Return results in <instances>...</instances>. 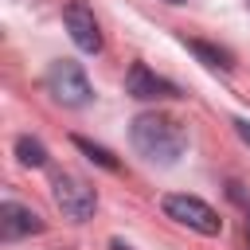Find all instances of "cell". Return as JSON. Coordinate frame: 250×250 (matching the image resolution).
Here are the masks:
<instances>
[{
    "label": "cell",
    "mask_w": 250,
    "mask_h": 250,
    "mask_svg": "<svg viewBox=\"0 0 250 250\" xmlns=\"http://www.w3.org/2000/svg\"><path fill=\"white\" fill-rule=\"evenodd\" d=\"M129 141L152 164H176L184 156V145H188L180 121H172L168 113H141V117H133Z\"/></svg>",
    "instance_id": "obj_1"
},
{
    "label": "cell",
    "mask_w": 250,
    "mask_h": 250,
    "mask_svg": "<svg viewBox=\"0 0 250 250\" xmlns=\"http://www.w3.org/2000/svg\"><path fill=\"white\" fill-rule=\"evenodd\" d=\"M164 215H168V219H176L180 227L195 230V234H207V238H215V234L223 230L219 211H215L211 203L195 199V195H164Z\"/></svg>",
    "instance_id": "obj_2"
},
{
    "label": "cell",
    "mask_w": 250,
    "mask_h": 250,
    "mask_svg": "<svg viewBox=\"0 0 250 250\" xmlns=\"http://www.w3.org/2000/svg\"><path fill=\"white\" fill-rule=\"evenodd\" d=\"M47 90L55 94V102H62V105H70V109H82V105L94 98V90H90V82H86V70H82L78 62H70V59L51 62V70H47Z\"/></svg>",
    "instance_id": "obj_3"
},
{
    "label": "cell",
    "mask_w": 250,
    "mask_h": 250,
    "mask_svg": "<svg viewBox=\"0 0 250 250\" xmlns=\"http://www.w3.org/2000/svg\"><path fill=\"white\" fill-rule=\"evenodd\" d=\"M51 195H55V207H59V211H62L70 223H86V219L94 215V207H98L94 188H90L86 180L70 176V172H59V176H55Z\"/></svg>",
    "instance_id": "obj_4"
},
{
    "label": "cell",
    "mask_w": 250,
    "mask_h": 250,
    "mask_svg": "<svg viewBox=\"0 0 250 250\" xmlns=\"http://www.w3.org/2000/svg\"><path fill=\"white\" fill-rule=\"evenodd\" d=\"M62 20H66V31H70V39H74V47H78V51H86V55H98V51H102V31H98V20H94V12H90L82 0L66 4Z\"/></svg>",
    "instance_id": "obj_5"
},
{
    "label": "cell",
    "mask_w": 250,
    "mask_h": 250,
    "mask_svg": "<svg viewBox=\"0 0 250 250\" xmlns=\"http://www.w3.org/2000/svg\"><path fill=\"white\" fill-rule=\"evenodd\" d=\"M125 90L141 102H156V98H176V86L168 78H160L156 70H148L145 62H133L125 74Z\"/></svg>",
    "instance_id": "obj_6"
},
{
    "label": "cell",
    "mask_w": 250,
    "mask_h": 250,
    "mask_svg": "<svg viewBox=\"0 0 250 250\" xmlns=\"http://www.w3.org/2000/svg\"><path fill=\"white\" fill-rule=\"evenodd\" d=\"M35 230H43V219H39L31 207H23V203H16V199L0 203V238H4V242H16V238L35 234Z\"/></svg>",
    "instance_id": "obj_7"
},
{
    "label": "cell",
    "mask_w": 250,
    "mask_h": 250,
    "mask_svg": "<svg viewBox=\"0 0 250 250\" xmlns=\"http://www.w3.org/2000/svg\"><path fill=\"white\" fill-rule=\"evenodd\" d=\"M188 47H191V55H195L199 62H207V66H215V70H230V66H234L230 51H223V47H211V43H199V39H191Z\"/></svg>",
    "instance_id": "obj_8"
},
{
    "label": "cell",
    "mask_w": 250,
    "mask_h": 250,
    "mask_svg": "<svg viewBox=\"0 0 250 250\" xmlns=\"http://www.w3.org/2000/svg\"><path fill=\"white\" fill-rule=\"evenodd\" d=\"M16 156H20V164H27V168H43V164H47V148H43V141H35V137H20V141H16Z\"/></svg>",
    "instance_id": "obj_9"
},
{
    "label": "cell",
    "mask_w": 250,
    "mask_h": 250,
    "mask_svg": "<svg viewBox=\"0 0 250 250\" xmlns=\"http://www.w3.org/2000/svg\"><path fill=\"white\" fill-rule=\"evenodd\" d=\"M74 145H78V148H82V152H86L90 160H98L102 168H109V172H117V168H121V164L113 160V152H105L102 145H94V141H86V137H74Z\"/></svg>",
    "instance_id": "obj_10"
},
{
    "label": "cell",
    "mask_w": 250,
    "mask_h": 250,
    "mask_svg": "<svg viewBox=\"0 0 250 250\" xmlns=\"http://www.w3.org/2000/svg\"><path fill=\"white\" fill-rule=\"evenodd\" d=\"M234 133H238V137L250 145V121H246V117H234Z\"/></svg>",
    "instance_id": "obj_11"
},
{
    "label": "cell",
    "mask_w": 250,
    "mask_h": 250,
    "mask_svg": "<svg viewBox=\"0 0 250 250\" xmlns=\"http://www.w3.org/2000/svg\"><path fill=\"white\" fill-rule=\"evenodd\" d=\"M109 246H113V250H133V246H125V242H121V238H113V242H109Z\"/></svg>",
    "instance_id": "obj_12"
},
{
    "label": "cell",
    "mask_w": 250,
    "mask_h": 250,
    "mask_svg": "<svg viewBox=\"0 0 250 250\" xmlns=\"http://www.w3.org/2000/svg\"><path fill=\"white\" fill-rule=\"evenodd\" d=\"M246 234H250V203H246Z\"/></svg>",
    "instance_id": "obj_13"
},
{
    "label": "cell",
    "mask_w": 250,
    "mask_h": 250,
    "mask_svg": "<svg viewBox=\"0 0 250 250\" xmlns=\"http://www.w3.org/2000/svg\"><path fill=\"white\" fill-rule=\"evenodd\" d=\"M164 4H188V0H164Z\"/></svg>",
    "instance_id": "obj_14"
},
{
    "label": "cell",
    "mask_w": 250,
    "mask_h": 250,
    "mask_svg": "<svg viewBox=\"0 0 250 250\" xmlns=\"http://www.w3.org/2000/svg\"><path fill=\"white\" fill-rule=\"evenodd\" d=\"M246 250H250V246H246Z\"/></svg>",
    "instance_id": "obj_15"
},
{
    "label": "cell",
    "mask_w": 250,
    "mask_h": 250,
    "mask_svg": "<svg viewBox=\"0 0 250 250\" xmlns=\"http://www.w3.org/2000/svg\"><path fill=\"white\" fill-rule=\"evenodd\" d=\"M246 4H250V0H246Z\"/></svg>",
    "instance_id": "obj_16"
}]
</instances>
